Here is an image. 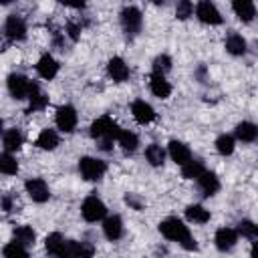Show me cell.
<instances>
[{"label":"cell","instance_id":"cell-38","mask_svg":"<svg viewBox=\"0 0 258 258\" xmlns=\"http://www.w3.org/2000/svg\"><path fill=\"white\" fill-rule=\"evenodd\" d=\"M125 204H129L133 210H141V208H143V202H141L135 194H127V196H125Z\"/></svg>","mask_w":258,"mask_h":258},{"label":"cell","instance_id":"cell-36","mask_svg":"<svg viewBox=\"0 0 258 258\" xmlns=\"http://www.w3.org/2000/svg\"><path fill=\"white\" fill-rule=\"evenodd\" d=\"M191 14H194V4H191L189 0L177 2V6H175V16H177L179 20H187Z\"/></svg>","mask_w":258,"mask_h":258},{"label":"cell","instance_id":"cell-21","mask_svg":"<svg viewBox=\"0 0 258 258\" xmlns=\"http://www.w3.org/2000/svg\"><path fill=\"white\" fill-rule=\"evenodd\" d=\"M236 139L244 141V143H252L258 139V125L250 123V121H242L236 125Z\"/></svg>","mask_w":258,"mask_h":258},{"label":"cell","instance_id":"cell-9","mask_svg":"<svg viewBox=\"0 0 258 258\" xmlns=\"http://www.w3.org/2000/svg\"><path fill=\"white\" fill-rule=\"evenodd\" d=\"M196 16H198V20L204 22V24H220V22H222L220 10H218L212 2H208V0L198 2V6H196Z\"/></svg>","mask_w":258,"mask_h":258},{"label":"cell","instance_id":"cell-26","mask_svg":"<svg viewBox=\"0 0 258 258\" xmlns=\"http://www.w3.org/2000/svg\"><path fill=\"white\" fill-rule=\"evenodd\" d=\"M226 50L234 56H242L246 52V40L242 38V34H236L232 32L228 38H226Z\"/></svg>","mask_w":258,"mask_h":258},{"label":"cell","instance_id":"cell-32","mask_svg":"<svg viewBox=\"0 0 258 258\" xmlns=\"http://www.w3.org/2000/svg\"><path fill=\"white\" fill-rule=\"evenodd\" d=\"M0 171L4 175H16L18 173V161L16 157H12V153H2L0 155Z\"/></svg>","mask_w":258,"mask_h":258},{"label":"cell","instance_id":"cell-29","mask_svg":"<svg viewBox=\"0 0 258 258\" xmlns=\"http://www.w3.org/2000/svg\"><path fill=\"white\" fill-rule=\"evenodd\" d=\"M145 159H147L153 167L163 165V161H165V151H163V147L157 145V143L147 145V147H145Z\"/></svg>","mask_w":258,"mask_h":258},{"label":"cell","instance_id":"cell-28","mask_svg":"<svg viewBox=\"0 0 258 258\" xmlns=\"http://www.w3.org/2000/svg\"><path fill=\"white\" fill-rule=\"evenodd\" d=\"M117 143L121 145V149L123 151H135L137 149V145H139V137L133 133V131H129V129H121V133H119V137H117Z\"/></svg>","mask_w":258,"mask_h":258},{"label":"cell","instance_id":"cell-31","mask_svg":"<svg viewBox=\"0 0 258 258\" xmlns=\"http://www.w3.org/2000/svg\"><path fill=\"white\" fill-rule=\"evenodd\" d=\"M234 147H236V141L232 135L228 133H222L218 139H216V151L220 155H232L234 153Z\"/></svg>","mask_w":258,"mask_h":258},{"label":"cell","instance_id":"cell-20","mask_svg":"<svg viewBox=\"0 0 258 258\" xmlns=\"http://www.w3.org/2000/svg\"><path fill=\"white\" fill-rule=\"evenodd\" d=\"M46 105H48V95L42 93L40 87L34 83V85H32V93H30V97H28V109H26V113L42 111V109H46Z\"/></svg>","mask_w":258,"mask_h":258},{"label":"cell","instance_id":"cell-33","mask_svg":"<svg viewBox=\"0 0 258 258\" xmlns=\"http://www.w3.org/2000/svg\"><path fill=\"white\" fill-rule=\"evenodd\" d=\"M2 254H4V258H30L26 246H22V244H18V242L6 244L4 250H2Z\"/></svg>","mask_w":258,"mask_h":258},{"label":"cell","instance_id":"cell-8","mask_svg":"<svg viewBox=\"0 0 258 258\" xmlns=\"http://www.w3.org/2000/svg\"><path fill=\"white\" fill-rule=\"evenodd\" d=\"M24 187H26V194L30 196L32 202L36 204H44L48 198H50V189L46 185V181L42 177H30L24 181Z\"/></svg>","mask_w":258,"mask_h":258},{"label":"cell","instance_id":"cell-23","mask_svg":"<svg viewBox=\"0 0 258 258\" xmlns=\"http://www.w3.org/2000/svg\"><path fill=\"white\" fill-rule=\"evenodd\" d=\"M22 133L14 127V129H8L4 131V137H2V145H4V151L6 153H12V151H18L22 147Z\"/></svg>","mask_w":258,"mask_h":258},{"label":"cell","instance_id":"cell-18","mask_svg":"<svg viewBox=\"0 0 258 258\" xmlns=\"http://www.w3.org/2000/svg\"><path fill=\"white\" fill-rule=\"evenodd\" d=\"M198 185H200L202 194L210 198V196H214V194L220 189V179H218V175H216L214 171H208V169H206V171L200 175Z\"/></svg>","mask_w":258,"mask_h":258},{"label":"cell","instance_id":"cell-25","mask_svg":"<svg viewBox=\"0 0 258 258\" xmlns=\"http://www.w3.org/2000/svg\"><path fill=\"white\" fill-rule=\"evenodd\" d=\"M185 218L194 224H206L210 220V212L200 204H191L185 208Z\"/></svg>","mask_w":258,"mask_h":258},{"label":"cell","instance_id":"cell-19","mask_svg":"<svg viewBox=\"0 0 258 258\" xmlns=\"http://www.w3.org/2000/svg\"><path fill=\"white\" fill-rule=\"evenodd\" d=\"M149 89H151V93H153L155 97H159V99H167V97L171 95V85L165 81L163 75H153V73H151V77H149Z\"/></svg>","mask_w":258,"mask_h":258},{"label":"cell","instance_id":"cell-14","mask_svg":"<svg viewBox=\"0 0 258 258\" xmlns=\"http://www.w3.org/2000/svg\"><path fill=\"white\" fill-rule=\"evenodd\" d=\"M107 73H109V77H111L115 83H123V81L129 79V67L125 64V60H123L121 56L109 58V62H107Z\"/></svg>","mask_w":258,"mask_h":258},{"label":"cell","instance_id":"cell-27","mask_svg":"<svg viewBox=\"0 0 258 258\" xmlns=\"http://www.w3.org/2000/svg\"><path fill=\"white\" fill-rule=\"evenodd\" d=\"M14 242H18L22 246H34L36 234L30 226H16L14 228Z\"/></svg>","mask_w":258,"mask_h":258},{"label":"cell","instance_id":"cell-13","mask_svg":"<svg viewBox=\"0 0 258 258\" xmlns=\"http://www.w3.org/2000/svg\"><path fill=\"white\" fill-rule=\"evenodd\" d=\"M214 242H216V248L226 252V250H232L238 242V230H232V228H220L214 236Z\"/></svg>","mask_w":258,"mask_h":258},{"label":"cell","instance_id":"cell-1","mask_svg":"<svg viewBox=\"0 0 258 258\" xmlns=\"http://www.w3.org/2000/svg\"><path fill=\"white\" fill-rule=\"evenodd\" d=\"M119 133H121L119 125H117L109 115L99 117V119L93 121V125H91V137H93V139H99L103 149H109L111 141H113V139L117 141Z\"/></svg>","mask_w":258,"mask_h":258},{"label":"cell","instance_id":"cell-16","mask_svg":"<svg viewBox=\"0 0 258 258\" xmlns=\"http://www.w3.org/2000/svg\"><path fill=\"white\" fill-rule=\"evenodd\" d=\"M103 234L107 236V240L115 242L123 236V220L119 216H109L103 220Z\"/></svg>","mask_w":258,"mask_h":258},{"label":"cell","instance_id":"cell-15","mask_svg":"<svg viewBox=\"0 0 258 258\" xmlns=\"http://www.w3.org/2000/svg\"><path fill=\"white\" fill-rule=\"evenodd\" d=\"M36 73H38L44 81H50V79H54L56 73H58V62L46 52V54H42V56L38 58V62H36Z\"/></svg>","mask_w":258,"mask_h":258},{"label":"cell","instance_id":"cell-4","mask_svg":"<svg viewBox=\"0 0 258 258\" xmlns=\"http://www.w3.org/2000/svg\"><path fill=\"white\" fill-rule=\"evenodd\" d=\"M81 214L87 222H99L107 216V206L97 196H89V198H85V202L81 206Z\"/></svg>","mask_w":258,"mask_h":258},{"label":"cell","instance_id":"cell-10","mask_svg":"<svg viewBox=\"0 0 258 258\" xmlns=\"http://www.w3.org/2000/svg\"><path fill=\"white\" fill-rule=\"evenodd\" d=\"M4 34L10 38V40H22L26 36V22L22 16H16V14H10L4 22Z\"/></svg>","mask_w":258,"mask_h":258},{"label":"cell","instance_id":"cell-24","mask_svg":"<svg viewBox=\"0 0 258 258\" xmlns=\"http://www.w3.org/2000/svg\"><path fill=\"white\" fill-rule=\"evenodd\" d=\"M58 145V133L54 129H42L40 135L36 137V147L44 151H52Z\"/></svg>","mask_w":258,"mask_h":258},{"label":"cell","instance_id":"cell-5","mask_svg":"<svg viewBox=\"0 0 258 258\" xmlns=\"http://www.w3.org/2000/svg\"><path fill=\"white\" fill-rule=\"evenodd\" d=\"M141 24H143V16H141V10L137 6H125L121 10V26L127 34H137L141 30Z\"/></svg>","mask_w":258,"mask_h":258},{"label":"cell","instance_id":"cell-37","mask_svg":"<svg viewBox=\"0 0 258 258\" xmlns=\"http://www.w3.org/2000/svg\"><path fill=\"white\" fill-rule=\"evenodd\" d=\"M67 34H69V38L71 40H79V36H81V24H77V22H67Z\"/></svg>","mask_w":258,"mask_h":258},{"label":"cell","instance_id":"cell-3","mask_svg":"<svg viewBox=\"0 0 258 258\" xmlns=\"http://www.w3.org/2000/svg\"><path fill=\"white\" fill-rule=\"evenodd\" d=\"M79 171L81 175L87 179V181H99L105 171H107V163L103 159H97V157H81L79 159Z\"/></svg>","mask_w":258,"mask_h":258},{"label":"cell","instance_id":"cell-11","mask_svg":"<svg viewBox=\"0 0 258 258\" xmlns=\"http://www.w3.org/2000/svg\"><path fill=\"white\" fill-rule=\"evenodd\" d=\"M131 113H133V119L137 123H141V125H147V123H151L155 119L153 107L149 103H145L143 99H137V101L131 103Z\"/></svg>","mask_w":258,"mask_h":258},{"label":"cell","instance_id":"cell-41","mask_svg":"<svg viewBox=\"0 0 258 258\" xmlns=\"http://www.w3.org/2000/svg\"><path fill=\"white\" fill-rule=\"evenodd\" d=\"M250 256H252V258H258V240L252 244V248H250Z\"/></svg>","mask_w":258,"mask_h":258},{"label":"cell","instance_id":"cell-40","mask_svg":"<svg viewBox=\"0 0 258 258\" xmlns=\"http://www.w3.org/2000/svg\"><path fill=\"white\" fill-rule=\"evenodd\" d=\"M2 210H4V212H10V210H12V200H10L8 196L2 198Z\"/></svg>","mask_w":258,"mask_h":258},{"label":"cell","instance_id":"cell-7","mask_svg":"<svg viewBox=\"0 0 258 258\" xmlns=\"http://www.w3.org/2000/svg\"><path fill=\"white\" fill-rule=\"evenodd\" d=\"M54 121H56V127H58L60 131H64V133H73L75 127H77V121H79L75 107H73V105H60V107L56 109Z\"/></svg>","mask_w":258,"mask_h":258},{"label":"cell","instance_id":"cell-12","mask_svg":"<svg viewBox=\"0 0 258 258\" xmlns=\"http://www.w3.org/2000/svg\"><path fill=\"white\" fill-rule=\"evenodd\" d=\"M167 151H169V157H171L177 165H185L187 161H191V151H189V147H187L183 141L171 139L169 145H167Z\"/></svg>","mask_w":258,"mask_h":258},{"label":"cell","instance_id":"cell-35","mask_svg":"<svg viewBox=\"0 0 258 258\" xmlns=\"http://www.w3.org/2000/svg\"><path fill=\"white\" fill-rule=\"evenodd\" d=\"M167 71H171V58L167 54H157L153 58V75H163L165 77Z\"/></svg>","mask_w":258,"mask_h":258},{"label":"cell","instance_id":"cell-30","mask_svg":"<svg viewBox=\"0 0 258 258\" xmlns=\"http://www.w3.org/2000/svg\"><path fill=\"white\" fill-rule=\"evenodd\" d=\"M206 171V167H204V163L202 161H198V159H191V161H187L185 165H181V175L185 177V179H200V175Z\"/></svg>","mask_w":258,"mask_h":258},{"label":"cell","instance_id":"cell-6","mask_svg":"<svg viewBox=\"0 0 258 258\" xmlns=\"http://www.w3.org/2000/svg\"><path fill=\"white\" fill-rule=\"evenodd\" d=\"M32 81H28L24 75H8V91L14 99H28L32 93Z\"/></svg>","mask_w":258,"mask_h":258},{"label":"cell","instance_id":"cell-17","mask_svg":"<svg viewBox=\"0 0 258 258\" xmlns=\"http://www.w3.org/2000/svg\"><path fill=\"white\" fill-rule=\"evenodd\" d=\"M232 10H234V14L242 22H252L254 16H256V6L250 0H236V2H232Z\"/></svg>","mask_w":258,"mask_h":258},{"label":"cell","instance_id":"cell-34","mask_svg":"<svg viewBox=\"0 0 258 258\" xmlns=\"http://www.w3.org/2000/svg\"><path fill=\"white\" fill-rule=\"evenodd\" d=\"M238 234L248 240H258V224H254L250 220H242L238 224Z\"/></svg>","mask_w":258,"mask_h":258},{"label":"cell","instance_id":"cell-2","mask_svg":"<svg viewBox=\"0 0 258 258\" xmlns=\"http://www.w3.org/2000/svg\"><path fill=\"white\" fill-rule=\"evenodd\" d=\"M159 232L163 238H167L171 242H179L181 246L191 238L187 226L177 218H165L163 222H159Z\"/></svg>","mask_w":258,"mask_h":258},{"label":"cell","instance_id":"cell-22","mask_svg":"<svg viewBox=\"0 0 258 258\" xmlns=\"http://www.w3.org/2000/svg\"><path fill=\"white\" fill-rule=\"evenodd\" d=\"M64 246H67V240H64L58 232L48 234V236H46V240H44V248H46V252H48L50 256H56V258H60V256H62Z\"/></svg>","mask_w":258,"mask_h":258},{"label":"cell","instance_id":"cell-39","mask_svg":"<svg viewBox=\"0 0 258 258\" xmlns=\"http://www.w3.org/2000/svg\"><path fill=\"white\" fill-rule=\"evenodd\" d=\"M93 252H95L93 244H89V242H81V252H79V258H93Z\"/></svg>","mask_w":258,"mask_h":258}]
</instances>
